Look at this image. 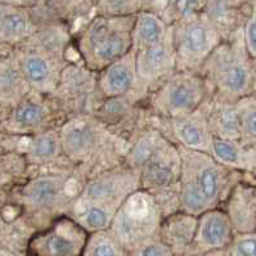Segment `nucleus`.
Instances as JSON below:
<instances>
[{"mask_svg": "<svg viewBox=\"0 0 256 256\" xmlns=\"http://www.w3.org/2000/svg\"><path fill=\"white\" fill-rule=\"evenodd\" d=\"M124 162L139 172L140 188L151 193L161 210H178L182 172L178 146L170 142L157 128H150L136 136Z\"/></svg>", "mask_w": 256, "mask_h": 256, "instance_id": "1", "label": "nucleus"}, {"mask_svg": "<svg viewBox=\"0 0 256 256\" xmlns=\"http://www.w3.org/2000/svg\"><path fill=\"white\" fill-rule=\"evenodd\" d=\"M182 172L179 180L180 211L198 218L204 212L220 208L241 172L229 170L205 152L190 151L179 147Z\"/></svg>", "mask_w": 256, "mask_h": 256, "instance_id": "2", "label": "nucleus"}, {"mask_svg": "<svg viewBox=\"0 0 256 256\" xmlns=\"http://www.w3.org/2000/svg\"><path fill=\"white\" fill-rule=\"evenodd\" d=\"M252 60L244 38L237 42H222L200 71L208 85V96L237 102L254 94L256 72Z\"/></svg>", "mask_w": 256, "mask_h": 256, "instance_id": "3", "label": "nucleus"}, {"mask_svg": "<svg viewBox=\"0 0 256 256\" xmlns=\"http://www.w3.org/2000/svg\"><path fill=\"white\" fill-rule=\"evenodd\" d=\"M60 144L71 165L80 168L104 166L106 170L118 165V136L102 120L93 114L72 116L60 128Z\"/></svg>", "mask_w": 256, "mask_h": 256, "instance_id": "4", "label": "nucleus"}, {"mask_svg": "<svg viewBox=\"0 0 256 256\" xmlns=\"http://www.w3.org/2000/svg\"><path fill=\"white\" fill-rule=\"evenodd\" d=\"M134 22V16H100L93 20L78 40L82 64L98 74L133 50Z\"/></svg>", "mask_w": 256, "mask_h": 256, "instance_id": "5", "label": "nucleus"}, {"mask_svg": "<svg viewBox=\"0 0 256 256\" xmlns=\"http://www.w3.org/2000/svg\"><path fill=\"white\" fill-rule=\"evenodd\" d=\"M162 219L156 198L140 188L121 204L110 230L124 248L129 250L148 238L157 237Z\"/></svg>", "mask_w": 256, "mask_h": 256, "instance_id": "6", "label": "nucleus"}, {"mask_svg": "<svg viewBox=\"0 0 256 256\" xmlns=\"http://www.w3.org/2000/svg\"><path fill=\"white\" fill-rule=\"evenodd\" d=\"M208 98V85L201 74L176 71L152 92L150 108L158 118L169 120L197 111Z\"/></svg>", "mask_w": 256, "mask_h": 256, "instance_id": "7", "label": "nucleus"}, {"mask_svg": "<svg viewBox=\"0 0 256 256\" xmlns=\"http://www.w3.org/2000/svg\"><path fill=\"white\" fill-rule=\"evenodd\" d=\"M75 186V174L67 170L39 175L21 188L20 201L30 214L58 219L67 215L70 206L78 197L71 194V187Z\"/></svg>", "mask_w": 256, "mask_h": 256, "instance_id": "8", "label": "nucleus"}, {"mask_svg": "<svg viewBox=\"0 0 256 256\" xmlns=\"http://www.w3.org/2000/svg\"><path fill=\"white\" fill-rule=\"evenodd\" d=\"M176 71L200 72L206 60L222 44L220 31L215 24L201 16L184 18L172 35Z\"/></svg>", "mask_w": 256, "mask_h": 256, "instance_id": "9", "label": "nucleus"}, {"mask_svg": "<svg viewBox=\"0 0 256 256\" xmlns=\"http://www.w3.org/2000/svg\"><path fill=\"white\" fill-rule=\"evenodd\" d=\"M138 190L139 172L124 162L88 179L78 197L118 210L121 204Z\"/></svg>", "mask_w": 256, "mask_h": 256, "instance_id": "10", "label": "nucleus"}, {"mask_svg": "<svg viewBox=\"0 0 256 256\" xmlns=\"http://www.w3.org/2000/svg\"><path fill=\"white\" fill-rule=\"evenodd\" d=\"M89 233L68 215L56 219L30 242L32 256H82Z\"/></svg>", "mask_w": 256, "mask_h": 256, "instance_id": "11", "label": "nucleus"}, {"mask_svg": "<svg viewBox=\"0 0 256 256\" xmlns=\"http://www.w3.org/2000/svg\"><path fill=\"white\" fill-rule=\"evenodd\" d=\"M94 74L85 66L68 64L60 76L57 90L52 96L57 98L60 106H64V111H72L74 116L92 114L93 100L96 98V94H100L98 78Z\"/></svg>", "mask_w": 256, "mask_h": 256, "instance_id": "12", "label": "nucleus"}, {"mask_svg": "<svg viewBox=\"0 0 256 256\" xmlns=\"http://www.w3.org/2000/svg\"><path fill=\"white\" fill-rule=\"evenodd\" d=\"M20 66L31 90L40 96H52L57 90L67 62L64 60L42 52L28 48L17 54Z\"/></svg>", "mask_w": 256, "mask_h": 256, "instance_id": "13", "label": "nucleus"}, {"mask_svg": "<svg viewBox=\"0 0 256 256\" xmlns=\"http://www.w3.org/2000/svg\"><path fill=\"white\" fill-rule=\"evenodd\" d=\"M136 74L142 90H156L162 82L176 72L172 35L164 42L136 52Z\"/></svg>", "mask_w": 256, "mask_h": 256, "instance_id": "14", "label": "nucleus"}, {"mask_svg": "<svg viewBox=\"0 0 256 256\" xmlns=\"http://www.w3.org/2000/svg\"><path fill=\"white\" fill-rule=\"evenodd\" d=\"M160 121L161 125L165 128L164 130H158L178 147L205 154L210 152L214 136L208 128L204 106L187 116L169 120L160 118Z\"/></svg>", "mask_w": 256, "mask_h": 256, "instance_id": "15", "label": "nucleus"}, {"mask_svg": "<svg viewBox=\"0 0 256 256\" xmlns=\"http://www.w3.org/2000/svg\"><path fill=\"white\" fill-rule=\"evenodd\" d=\"M38 96H28L10 110L3 122L6 132L13 136H32L48 129H53L50 125L54 121V106Z\"/></svg>", "mask_w": 256, "mask_h": 256, "instance_id": "16", "label": "nucleus"}, {"mask_svg": "<svg viewBox=\"0 0 256 256\" xmlns=\"http://www.w3.org/2000/svg\"><path fill=\"white\" fill-rule=\"evenodd\" d=\"M96 82L100 94L104 100L126 96H146L139 84L136 54L134 50L98 72Z\"/></svg>", "mask_w": 256, "mask_h": 256, "instance_id": "17", "label": "nucleus"}, {"mask_svg": "<svg viewBox=\"0 0 256 256\" xmlns=\"http://www.w3.org/2000/svg\"><path fill=\"white\" fill-rule=\"evenodd\" d=\"M234 238L232 224L222 208H212L198 216L197 232L188 256L228 248Z\"/></svg>", "mask_w": 256, "mask_h": 256, "instance_id": "18", "label": "nucleus"}, {"mask_svg": "<svg viewBox=\"0 0 256 256\" xmlns=\"http://www.w3.org/2000/svg\"><path fill=\"white\" fill-rule=\"evenodd\" d=\"M220 208L228 215L234 234L256 232V183L240 179Z\"/></svg>", "mask_w": 256, "mask_h": 256, "instance_id": "19", "label": "nucleus"}, {"mask_svg": "<svg viewBox=\"0 0 256 256\" xmlns=\"http://www.w3.org/2000/svg\"><path fill=\"white\" fill-rule=\"evenodd\" d=\"M198 218L176 211L161 222L158 237L172 248L175 256H188L197 232Z\"/></svg>", "mask_w": 256, "mask_h": 256, "instance_id": "20", "label": "nucleus"}, {"mask_svg": "<svg viewBox=\"0 0 256 256\" xmlns=\"http://www.w3.org/2000/svg\"><path fill=\"white\" fill-rule=\"evenodd\" d=\"M32 93L26 82L18 57L6 56L0 60V106L10 108L16 107Z\"/></svg>", "mask_w": 256, "mask_h": 256, "instance_id": "21", "label": "nucleus"}, {"mask_svg": "<svg viewBox=\"0 0 256 256\" xmlns=\"http://www.w3.org/2000/svg\"><path fill=\"white\" fill-rule=\"evenodd\" d=\"M208 128L214 138L240 140V126L236 102L210 98L204 103Z\"/></svg>", "mask_w": 256, "mask_h": 256, "instance_id": "22", "label": "nucleus"}, {"mask_svg": "<svg viewBox=\"0 0 256 256\" xmlns=\"http://www.w3.org/2000/svg\"><path fill=\"white\" fill-rule=\"evenodd\" d=\"M116 212H118L116 208L76 197L72 205L70 206L67 215L75 220L89 234H92L102 230H108Z\"/></svg>", "mask_w": 256, "mask_h": 256, "instance_id": "23", "label": "nucleus"}, {"mask_svg": "<svg viewBox=\"0 0 256 256\" xmlns=\"http://www.w3.org/2000/svg\"><path fill=\"white\" fill-rule=\"evenodd\" d=\"M26 160L34 165H49L67 160L62 151L60 129H48L31 136L26 148Z\"/></svg>", "mask_w": 256, "mask_h": 256, "instance_id": "24", "label": "nucleus"}, {"mask_svg": "<svg viewBox=\"0 0 256 256\" xmlns=\"http://www.w3.org/2000/svg\"><path fill=\"white\" fill-rule=\"evenodd\" d=\"M165 24L154 13L143 12L138 16L133 28V50L139 52L158 44L170 36Z\"/></svg>", "mask_w": 256, "mask_h": 256, "instance_id": "25", "label": "nucleus"}, {"mask_svg": "<svg viewBox=\"0 0 256 256\" xmlns=\"http://www.w3.org/2000/svg\"><path fill=\"white\" fill-rule=\"evenodd\" d=\"M208 154L226 169L246 172V148L240 140L214 138Z\"/></svg>", "mask_w": 256, "mask_h": 256, "instance_id": "26", "label": "nucleus"}, {"mask_svg": "<svg viewBox=\"0 0 256 256\" xmlns=\"http://www.w3.org/2000/svg\"><path fill=\"white\" fill-rule=\"evenodd\" d=\"M240 126V142L244 148L256 146V96L251 94L236 102Z\"/></svg>", "mask_w": 256, "mask_h": 256, "instance_id": "27", "label": "nucleus"}, {"mask_svg": "<svg viewBox=\"0 0 256 256\" xmlns=\"http://www.w3.org/2000/svg\"><path fill=\"white\" fill-rule=\"evenodd\" d=\"M82 256H126V250L108 229L89 234Z\"/></svg>", "mask_w": 256, "mask_h": 256, "instance_id": "28", "label": "nucleus"}, {"mask_svg": "<svg viewBox=\"0 0 256 256\" xmlns=\"http://www.w3.org/2000/svg\"><path fill=\"white\" fill-rule=\"evenodd\" d=\"M30 34V21L21 12H6L0 14V39L14 42Z\"/></svg>", "mask_w": 256, "mask_h": 256, "instance_id": "29", "label": "nucleus"}, {"mask_svg": "<svg viewBox=\"0 0 256 256\" xmlns=\"http://www.w3.org/2000/svg\"><path fill=\"white\" fill-rule=\"evenodd\" d=\"M126 256H175L165 242L160 237L148 238L146 241L136 244L134 247L126 250Z\"/></svg>", "mask_w": 256, "mask_h": 256, "instance_id": "30", "label": "nucleus"}, {"mask_svg": "<svg viewBox=\"0 0 256 256\" xmlns=\"http://www.w3.org/2000/svg\"><path fill=\"white\" fill-rule=\"evenodd\" d=\"M139 0H100L103 14L108 17H128L138 10Z\"/></svg>", "mask_w": 256, "mask_h": 256, "instance_id": "31", "label": "nucleus"}, {"mask_svg": "<svg viewBox=\"0 0 256 256\" xmlns=\"http://www.w3.org/2000/svg\"><path fill=\"white\" fill-rule=\"evenodd\" d=\"M229 251L232 256H256V232L234 234Z\"/></svg>", "mask_w": 256, "mask_h": 256, "instance_id": "32", "label": "nucleus"}, {"mask_svg": "<svg viewBox=\"0 0 256 256\" xmlns=\"http://www.w3.org/2000/svg\"><path fill=\"white\" fill-rule=\"evenodd\" d=\"M244 42L247 53L254 60H256V6L254 8L252 14L246 22L244 31Z\"/></svg>", "mask_w": 256, "mask_h": 256, "instance_id": "33", "label": "nucleus"}, {"mask_svg": "<svg viewBox=\"0 0 256 256\" xmlns=\"http://www.w3.org/2000/svg\"><path fill=\"white\" fill-rule=\"evenodd\" d=\"M244 174H248L254 179H256V146L246 148V172Z\"/></svg>", "mask_w": 256, "mask_h": 256, "instance_id": "34", "label": "nucleus"}, {"mask_svg": "<svg viewBox=\"0 0 256 256\" xmlns=\"http://www.w3.org/2000/svg\"><path fill=\"white\" fill-rule=\"evenodd\" d=\"M198 256H232L230 255V251L228 248H224V250H218V251H211V252L204 254V255H198Z\"/></svg>", "mask_w": 256, "mask_h": 256, "instance_id": "35", "label": "nucleus"}, {"mask_svg": "<svg viewBox=\"0 0 256 256\" xmlns=\"http://www.w3.org/2000/svg\"><path fill=\"white\" fill-rule=\"evenodd\" d=\"M60 2L66 8H75V6H80L84 0H60Z\"/></svg>", "mask_w": 256, "mask_h": 256, "instance_id": "36", "label": "nucleus"}, {"mask_svg": "<svg viewBox=\"0 0 256 256\" xmlns=\"http://www.w3.org/2000/svg\"><path fill=\"white\" fill-rule=\"evenodd\" d=\"M0 256H17L16 254H13L10 250H4V248H0Z\"/></svg>", "mask_w": 256, "mask_h": 256, "instance_id": "37", "label": "nucleus"}, {"mask_svg": "<svg viewBox=\"0 0 256 256\" xmlns=\"http://www.w3.org/2000/svg\"><path fill=\"white\" fill-rule=\"evenodd\" d=\"M21 2H28V0H21Z\"/></svg>", "mask_w": 256, "mask_h": 256, "instance_id": "38", "label": "nucleus"}, {"mask_svg": "<svg viewBox=\"0 0 256 256\" xmlns=\"http://www.w3.org/2000/svg\"><path fill=\"white\" fill-rule=\"evenodd\" d=\"M2 58H3V57H2V56H0V60H2Z\"/></svg>", "mask_w": 256, "mask_h": 256, "instance_id": "39", "label": "nucleus"}]
</instances>
